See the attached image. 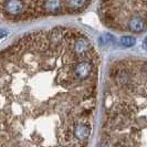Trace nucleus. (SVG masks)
I'll use <instances>...</instances> for the list:
<instances>
[{
	"label": "nucleus",
	"mask_w": 147,
	"mask_h": 147,
	"mask_svg": "<svg viewBox=\"0 0 147 147\" xmlns=\"http://www.w3.org/2000/svg\"><path fill=\"white\" fill-rule=\"evenodd\" d=\"M37 6L41 16L59 15L65 12L64 1L60 0H48V1H37Z\"/></svg>",
	"instance_id": "obj_1"
},
{
	"label": "nucleus",
	"mask_w": 147,
	"mask_h": 147,
	"mask_svg": "<svg viewBox=\"0 0 147 147\" xmlns=\"http://www.w3.org/2000/svg\"><path fill=\"white\" fill-rule=\"evenodd\" d=\"M147 9L140 12H136L131 17L127 22V30L133 33H143L147 28Z\"/></svg>",
	"instance_id": "obj_2"
},
{
	"label": "nucleus",
	"mask_w": 147,
	"mask_h": 147,
	"mask_svg": "<svg viewBox=\"0 0 147 147\" xmlns=\"http://www.w3.org/2000/svg\"><path fill=\"white\" fill-rule=\"evenodd\" d=\"M3 11L10 17H27L28 11V2L24 1H18V0H11L2 2Z\"/></svg>",
	"instance_id": "obj_3"
},
{
	"label": "nucleus",
	"mask_w": 147,
	"mask_h": 147,
	"mask_svg": "<svg viewBox=\"0 0 147 147\" xmlns=\"http://www.w3.org/2000/svg\"><path fill=\"white\" fill-rule=\"evenodd\" d=\"M91 134V124L90 123H80L74 127L73 136L75 140L80 144H84L90 137Z\"/></svg>",
	"instance_id": "obj_4"
},
{
	"label": "nucleus",
	"mask_w": 147,
	"mask_h": 147,
	"mask_svg": "<svg viewBox=\"0 0 147 147\" xmlns=\"http://www.w3.org/2000/svg\"><path fill=\"white\" fill-rule=\"evenodd\" d=\"M91 5V2L88 1H76V0H66L64 1V9L65 12L69 13H75L84 10L85 8H88Z\"/></svg>",
	"instance_id": "obj_5"
},
{
	"label": "nucleus",
	"mask_w": 147,
	"mask_h": 147,
	"mask_svg": "<svg viewBox=\"0 0 147 147\" xmlns=\"http://www.w3.org/2000/svg\"><path fill=\"white\" fill-rule=\"evenodd\" d=\"M135 43H136V39L132 36H125L121 38V44L125 48H131Z\"/></svg>",
	"instance_id": "obj_6"
},
{
	"label": "nucleus",
	"mask_w": 147,
	"mask_h": 147,
	"mask_svg": "<svg viewBox=\"0 0 147 147\" xmlns=\"http://www.w3.org/2000/svg\"><path fill=\"white\" fill-rule=\"evenodd\" d=\"M112 40H113V38L111 37L110 34H105L104 38H101V39H100V41H103V43L107 42V41H112Z\"/></svg>",
	"instance_id": "obj_7"
},
{
	"label": "nucleus",
	"mask_w": 147,
	"mask_h": 147,
	"mask_svg": "<svg viewBox=\"0 0 147 147\" xmlns=\"http://www.w3.org/2000/svg\"><path fill=\"white\" fill-rule=\"evenodd\" d=\"M8 34V31L7 30H3V29H0V38H3L6 37Z\"/></svg>",
	"instance_id": "obj_8"
},
{
	"label": "nucleus",
	"mask_w": 147,
	"mask_h": 147,
	"mask_svg": "<svg viewBox=\"0 0 147 147\" xmlns=\"http://www.w3.org/2000/svg\"><path fill=\"white\" fill-rule=\"evenodd\" d=\"M145 43H146V47H147V37H146V40H145Z\"/></svg>",
	"instance_id": "obj_9"
}]
</instances>
